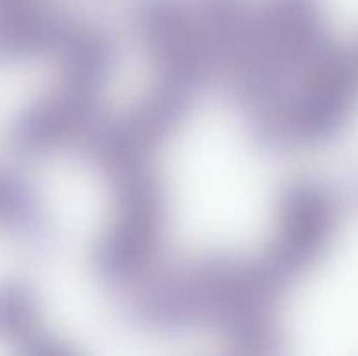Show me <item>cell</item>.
<instances>
[{"instance_id": "6da1fadb", "label": "cell", "mask_w": 358, "mask_h": 356, "mask_svg": "<svg viewBox=\"0 0 358 356\" xmlns=\"http://www.w3.org/2000/svg\"><path fill=\"white\" fill-rule=\"evenodd\" d=\"M114 218L96 248V271L112 286H128L152 269L163 250L166 194L152 164L108 175Z\"/></svg>"}, {"instance_id": "7a4b0ae2", "label": "cell", "mask_w": 358, "mask_h": 356, "mask_svg": "<svg viewBox=\"0 0 358 356\" xmlns=\"http://www.w3.org/2000/svg\"><path fill=\"white\" fill-rule=\"evenodd\" d=\"M336 202L315 181H296L280 195L276 227L264 255L296 281L320 258L336 227Z\"/></svg>"}, {"instance_id": "3957f363", "label": "cell", "mask_w": 358, "mask_h": 356, "mask_svg": "<svg viewBox=\"0 0 358 356\" xmlns=\"http://www.w3.org/2000/svg\"><path fill=\"white\" fill-rule=\"evenodd\" d=\"M273 51L289 72H306L334 45L325 37L318 0H268L259 14Z\"/></svg>"}]
</instances>
